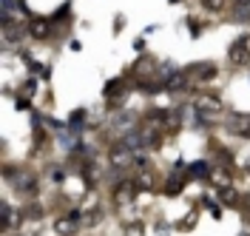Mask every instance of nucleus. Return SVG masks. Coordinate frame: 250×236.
<instances>
[{
    "label": "nucleus",
    "mask_w": 250,
    "mask_h": 236,
    "mask_svg": "<svg viewBox=\"0 0 250 236\" xmlns=\"http://www.w3.org/2000/svg\"><path fill=\"white\" fill-rule=\"evenodd\" d=\"M105 100H108V106H123L128 100V86L123 77H114L105 83Z\"/></svg>",
    "instance_id": "f257e3e1"
},
{
    "label": "nucleus",
    "mask_w": 250,
    "mask_h": 236,
    "mask_svg": "<svg viewBox=\"0 0 250 236\" xmlns=\"http://www.w3.org/2000/svg\"><path fill=\"white\" fill-rule=\"evenodd\" d=\"M228 60L233 65H248L250 63V48H248V37L233 40V46L228 48Z\"/></svg>",
    "instance_id": "f03ea898"
},
{
    "label": "nucleus",
    "mask_w": 250,
    "mask_h": 236,
    "mask_svg": "<svg viewBox=\"0 0 250 236\" xmlns=\"http://www.w3.org/2000/svg\"><path fill=\"white\" fill-rule=\"evenodd\" d=\"M193 106H196V111L205 114V117H216V114H222V100H219L216 94H199Z\"/></svg>",
    "instance_id": "7ed1b4c3"
},
{
    "label": "nucleus",
    "mask_w": 250,
    "mask_h": 236,
    "mask_svg": "<svg viewBox=\"0 0 250 236\" xmlns=\"http://www.w3.org/2000/svg\"><path fill=\"white\" fill-rule=\"evenodd\" d=\"M108 159H111V165H114V168H125V165L134 159V148H128L125 142H123V145H114V148L108 151Z\"/></svg>",
    "instance_id": "20e7f679"
},
{
    "label": "nucleus",
    "mask_w": 250,
    "mask_h": 236,
    "mask_svg": "<svg viewBox=\"0 0 250 236\" xmlns=\"http://www.w3.org/2000/svg\"><path fill=\"white\" fill-rule=\"evenodd\" d=\"M114 202L117 205H128V202H134V196H137V182H120L117 188H114Z\"/></svg>",
    "instance_id": "39448f33"
},
{
    "label": "nucleus",
    "mask_w": 250,
    "mask_h": 236,
    "mask_svg": "<svg viewBox=\"0 0 250 236\" xmlns=\"http://www.w3.org/2000/svg\"><path fill=\"white\" fill-rule=\"evenodd\" d=\"M165 88H168L171 94H182V91H188V88H190V74H188V71L173 74V77L165 83Z\"/></svg>",
    "instance_id": "423d86ee"
},
{
    "label": "nucleus",
    "mask_w": 250,
    "mask_h": 236,
    "mask_svg": "<svg viewBox=\"0 0 250 236\" xmlns=\"http://www.w3.org/2000/svg\"><path fill=\"white\" fill-rule=\"evenodd\" d=\"M29 32L34 40H43V37H48V32H51V20H46V17H37V20H31L29 23Z\"/></svg>",
    "instance_id": "0eeeda50"
},
{
    "label": "nucleus",
    "mask_w": 250,
    "mask_h": 236,
    "mask_svg": "<svg viewBox=\"0 0 250 236\" xmlns=\"http://www.w3.org/2000/svg\"><path fill=\"white\" fill-rule=\"evenodd\" d=\"M188 74H190V77H196V80H213V77H216V68H213L210 63H196V65H190V68H188Z\"/></svg>",
    "instance_id": "6e6552de"
},
{
    "label": "nucleus",
    "mask_w": 250,
    "mask_h": 236,
    "mask_svg": "<svg viewBox=\"0 0 250 236\" xmlns=\"http://www.w3.org/2000/svg\"><path fill=\"white\" fill-rule=\"evenodd\" d=\"M80 225V211H71L65 219H57V234H74Z\"/></svg>",
    "instance_id": "1a4fd4ad"
},
{
    "label": "nucleus",
    "mask_w": 250,
    "mask_h": 236,
    "mask_svg": "<svg viewBox=\"0 0 250 236\" xmlns=\"http://www.w3.org/2000/svg\"><path fill=\"white\" fill-rule=\"evenodd\" d=\"M15 188L23 191V193H31V191L37 188V185H34V176H31V173H20L17 182H15Z\"/></svg>",
    "instance_id": "9d476101"
},
{
    "label": "nucleus",
    "mask_w": 250,
    "mask_h": 236,
    "mask_svg": "<svg viewBox=\"0 0 250 236\" xmlns=\"http://www.w3.org/2000/svg\"><path fill=\"white\" fill-rule=\"evenodd\" d=\"M182 188H185V182H182V179H176V176H171V179H168V185H165V193H168V196H176V193H182Z\"/></svg>",
    "instance_id": "9b49d317"
},
{
    "label": "nucleus",
    "mask_w": 250,
    "mask_h": 236,
    "mask_svg": "<svg viewBox=\"0 0 250 236\" xmlns=\"http://www.w3.org/2000/svg\"><path fill=\"white\" fill-rule=\"evenodd\" d=\"M219 196H222V202H228V205H236V202H239V196H236V191L230 188V185H225Z\"/></svg>",
    "instance_id": "f8f14e48"
},
{
    "label": "nucleus",
    "mask_w": 250,
    "mask_h": 236,
    "mask_svg": "<svg viewBox=\"0 0 250 236\" xmlns=\"http://www.w3.org/2000/svg\"><path fill=\"white\" fill-rule=\"evenodd\" d=\"M202 6L208 9V12H219V9L225 6V0H202Z\"/></svg>",
    "instance_id": "ddd939ff"
},
{
    "label": "nucleus",
    "mask_w": 250,
    "mask_h": 236,
    "mask_svg": "<svg viewBox=\"0 0 250 236\" xmlns=\"http://www.w3.org/2000/svg\"><path fill=\"white\" fill-rule=\"evenodd\" d=\"M193 222H196V211H193V214H188L185 219L179 222V228H182V231H188V228H190V225H193Z\"/></svg>",
    "instance_id": "4468645a"
},
{
    "label": "nucleus",
    "mask_w": 250,
    "mask_h": 236,
    "mask_svg": "<svg viewBox=\"0 0 250 236\" xmlns=\"http://www.w3.org/2000/svg\"><path fill=\"white\" fill-rule=\"evenodd\" d=\"M190 171H193V173H199V176H205V173L210 171V168H208V162H205V159H202V162H196V165H193Z\"/></svg>",
    "instance_id": "2eb2a0df"
},
{
    "label": "nucleus",
    "mask_w": 250,
    "mask_h": 236,
    "mask_svg": "<svg viewBox=\"0 0 250 236\" xmlns=\"http://www.w3.org/2000/svg\"><path fill=\"white\" fill-rule=\"evenodd\" d=\"M34 88H37V83H34V80H29V83H26V91H23V94L31 97V94H34Z\"/></svg>",
    "instance_id": "dca6fc26"
},
{
    "label": "nucleus",
    "mask_w": 250,
    "mask_h": 236,
    "mask_svg": "<svg viewBox=\"0 0 250 236\" xmlns=\"http://www.w3.org/2000/svg\"><path fill=\"white\" fill-rule=\"evenodd\" d=\"M236 3H250V0H236Z\"/></svg>",
    "instance_id": "f3484780"
},
{
    "label": "nucleus",
    "mask_w": 250,
    "mask_h": 236,
    "mask_svg": "<svg viewBox=\"0 0 250 236\" xmlns=\"http://www.w3.org/2000/svg\"><path fill=\"white\" fill-rule=\"evenodd\" d=\"M248 173H250V165H248Z\"/></svg>",
    "instance_id": "a211bd4d"
}]
</instances>
